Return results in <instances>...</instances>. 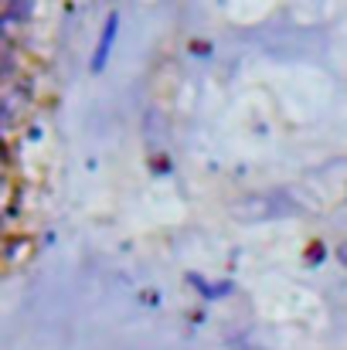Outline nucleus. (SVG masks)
<instances>
[{
    "label": "nucleus",
    "instance_id": "nucleus-1",
    "mask_svg": "<svg viewBox=\"0 0 347 350\" xmlns=\"http://www.w3.org/2000/svg\"><path fill=\"white\" fill-rule=\"evenodd\" d=\"M116 31H119V14H110V21L103 24V34H99V44H96V55H92V62H89V68L92 72H103L106 68V58H110V51H113L116 44Z\"/></svg>",
    "mask_w": 347,
    "mask_h": 350
},
{
    "label": "nucleus",
    "instance_id": "nucleus-5",
    "mask_svg": "<svg viewBox=\"0 0 347 350\" xmlns=\"http://www.w3.org/2000/svg\"><path fill=\"white\" fill-rule=\"evenodd\" d=\"M320 255H324V248H320V245H310V262H313V265H317Z\"/></svg>",
    "mask_w": 347,
    "mask_h": 350
},
{
    "label": "nucleus",
    "instance_id": "nucleus-2",
    "mask_svg": "<svg viewBox=\"0 0 347 350\" xmlns=\"http://www.w3.org/2000/svg\"><path fill=\"white\" fill-rule=\"evenodd\" d=\"M191 51H194V55H201V58H208V55H211L208 41H194V44H191Z\"/></svg>",
    "mask_w": 347,
    "mask_h": 350
},
{
    "label": "nucleus",
    "instance_id": "nucleus-4",
    "mask_svg": "<svg viewBox=\"0 0 347 350\" xmlns=\"http://www.w3.org/2000/svg\"><path fill=\"white\" fill-rule=\"evenodd\" d=\"M337 258H341V265L347 269V241H341V245H337Z\"/></svg>",
    "mask_w": 347,
    "mask_h": 350
},
{
    "label": "nucleus",
    "instance_id": "nucleus-3",
    "mask_svg": "<svg viewBox=\"0 0 347 350\" xmlns=\"http://www.w3.org/2000/svg\"><path fill=\"white\" fill-rule=\"evenodd\" d=\"M153 170H157V174H160V170L167 174V170H170V160H167V157H164V160L157 157V160H153Z\"/></svg>",
    "mask_w": 347,
    "mask_h": 350
}]
</instances>
